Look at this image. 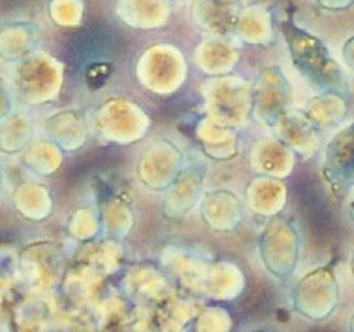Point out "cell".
<instances>
[{"instance_id":"obj_1","label":"cell","mask_w":354,"mask_h":332,"mask_svg":"<svg viewBox=\"0 0 354 332\" xmlns=\"http://www.w3.org/2000/svg\"><path fill=\"white\" fill-rule=\"evenodd\" d=\"M285 36L294 64L315 87L326 93H339L345 89V76L322 42L294 25H285Z\"/></svg>"},{"instance_id":"obj_2","label":"cell","mask_w":354,"mask_h":332,"mask_svg":"<svg viewBox=\"0 0 354 332\" xmlns=\"http://www.w3.org/2000/svg\"><path fill=\"white\" fill-rule=\"evenodd\" d=\"M324 176L337 195H347L354 187V121L328 142Z\"/></svg>"},{"instance_id":"obj_3","label":"cell","mask_w":354,"mask_h":332,"mask_svg":"<svg viewBox=\"0 0 354 332\" xmlns=\"http://www.w3.org/2000/svg\"><path fill=\"white\" fill-rule=\"evenodd\" d=\"M345 59L351 64V68H354V38L347 44V48H345Z\"/></svg>"}]
</instances>
